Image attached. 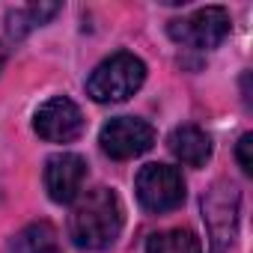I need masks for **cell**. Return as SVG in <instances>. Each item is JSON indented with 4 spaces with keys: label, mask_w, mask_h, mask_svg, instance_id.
Returning <instances> with one entry per match:
<instances>
[{
    "label": "cell",
    "mask_w": 253,
    "mask_h": 253,
    "mask_svg": "<svg viewBox=\"0 0 253 253\" xmlns=\"http://www.w3.org/2000/svg\"><path fill=\"white\" fill-rule=\"evenodd\" d=\"M125 223V211L119 197L110 188H95L78 197L69 214V235L81 250H104L110 247Z\"/></svg>",
    "instance_id": "obj_1"
},
{
    "label": "cell",
    "mask_w": 253,
    "mask_h": 253,
    "mask_svg": "<svg viewBox=\"0 0 253 253\" xmlns=\"http://www.w3.org/2000/svg\"><path fill=\"white\" fill-rule=\"evenodd\" d=\"M143 81H146L143 60L128 51H119L92 69L86 81V95L98 104H116V101L131 98L143 86Z\"/></svg>",
    "instance_id": "obj_2"
},
{
    "label": "cell",
    "mask_w": 253,
    "mask_h": 253,
    "mask_svg": "<svg viewBox=\"0 0 253 253\" xmlns=\"http://www.w3.org/2000/svg\"><path fill=\"white\" fill-rule=\"evenodd\" d=\"M238 203L241 194L235 188V182L229 179H217L209 185V191L203 194L200 206H203V220L209 229V244L211 253H226L238 235Z\"/></svg>",
    "instance_id": "obj_3"
},
{
    "label": "cell",
    "mask_w": 253,
    "mask_h": 253,
    "mask_svg": "<svg viewBox=\"0 0 253 253\" xmlns=\"http://www.w3.org/2000/svg\"><path fill=\"white\" fill-rule=\"evenodd\" d=\"M232 30L229 12L223 6H203L197 12H191L188 18H176L170 21L167 33L176 45L182 48H194V51H211L217 48Z\"/></svg>",
    "instance_id": "obj_4"
},
{
    "label": "cell",
    "mask_w": 253,
    "mask_h": 253,
    "mask_svg": "<svg viewBox=\"0 0 253 253\" xmlns=\"http://www.w3.org/2000/svg\"><path fill=\"white\" fill-rule=\"evenodd\" d=\"M134 191L146 211L161 214V211H173L182 206L185 179H182V170H176L170 164H146V167H140V173L134 179Z\"/></svg>",
    "instance_id": "obj_5"
},
{
    "label": "cell",
    "mask_w": 253,
    "mask_h": 253,
    "mask_svg": "<svg viewBox=\"0 0 253 253\" xmlns=\"http://www.w3.org/2000/svg\"><path fill=\"white\" fill-rule=\"evenodd\" d=\"M98 143H101V152L110 155L113 161H128L152 149L155 128L137 116H116L101 128Z\"/></svg>",
    "instance_id": "obj_6"
},
{
    "label": "cell",
    "mask_w": 253,
    "mask_h": 253,
    "mask_svg": "<svg viewBox=\"0 0 253 253\" xmlns=\"http://www.w3.org/2000/svg\"><path fill=\"white\" fill-rule=\"evenodd\" d=\"M33 128L48 143H72L84 134V113L72 98L54 95L36 110Z\"/></svg>",
    "instance_id": "obj_7"
},
{
    "label": "cell",
    "mask_w": 253,
    "mask_h": 253,
    "mask_svg": "<svg viewBox=\"0 0 253 253\" xmlns=\"http://www.w3.org/2000/svg\"><path fill=\"white\" fill-rule=\"evenodd\" d=\"M86 179V161L75 152L51 155L45 164V191L54 203H75Z\"/></svg>",
    "instance_id": "obj_8"
},
{
    "label": "cell",
    "mask_w": 253,
    "mask_h": 253,
    "mask_svg": "<svg viewBox=\"0 0 253 253\" xmlns=\"http://www.w3.org/2000/svg\"><path fill=\"white\" fill-rule=\"evenodd\" d=\"M167 146L176 155V161H182L185 167H203L211 158V137L203 128H197V125H179V128H173Z\"/></svg>",
    "instance_id": "obj_9"
},
{
    "label": "cell",
    "mask_w": 253,
    "mask_h": 253,
    "mask_svg": "<svg viewBox=\"0 0 253 253\" xmlns=\"http://www.w3.org/2000/svg\"><path fill=\"white\" fill-rule=\"evenodd\" d=\"M9 253H63L60 247V235L51 223L39 220V223H30L24 226L12 244H9Z\"/></svg>",
    "instance_id": "obj_10"
},
{
    "label": "cell",
    "mask_w": 253,
    "mask_h": 253,
    "mask_svg": "<svg viewBox=\"0 0 253 253\" xmlns=\"http://www.w3.org/2000/svg\"><path fill=\"white\" fill-rule=\"evenodd\" d=\"M57 12H60V3H30V6L12 9V12L6 15V30H9V36L21 39V36H27L30 30L48 24Z\"/></svg>",
    "instance_id": "obj_11"
},
{
    "label": "cell",
    "mask_w": 253,
    "mask_h": 253,
    "mask_svg": "<svg viewBox=\"0 0 253 253\" xmlns=\"http://www.w3.org/2000/svg\"><path fill=\"white\" fill-rule=\"evenodd\" d=\"M146 253H203V244L194 229L179 226V229L155 232L146 241Z\"/></svg>",
    "instance_id": "obj_12"
},
{
    "label": "cell",
    "mask_w": 253,
    "mask_h": 253,
    "mask_svg": "<svg viewBox=\"0 0 253 253\" xmlns=\"http://www.w3.org/2000/svg\"><path fill=\"white\" fill-rule=\"evenodd\" d=\"M250 146H253V134H241V140H238V149H235V158H238V164H241V170H244V173H253Z\"/></svg>",
    "instance_id": "obj_13"
},
{
    "label": "cell",
    "mask_w": 253,
    "mask_h": 253,
    "mask_svg": "<svg viewBox=\"0 0 253 253\" xmlns=\"http://www.w3.org/2000/svg\"><path fill=\"white\" fill-rule=\"evenodd\" d=\"M3 66H6V48H3V42H0V72H3Z\"/></svg>",
    "instance_id": "obj_14"
}]
</instances>
